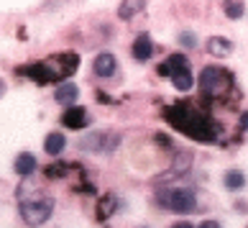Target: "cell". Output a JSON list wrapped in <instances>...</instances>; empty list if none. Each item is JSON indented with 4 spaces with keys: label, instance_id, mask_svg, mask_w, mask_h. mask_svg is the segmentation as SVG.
<instances>
[{
    "label": "cell",
    "instance_id": "obj_13",
    "mask_svg": "<svg viewBox=\"0 0 248 228\" xmlns=\"http://www.w3.org/2000/svg\"><path fill=\"white\" fill-rule=\"evenodd\" d=\"M243 185H246V175H243V172H238V169L225 172V187L228 190H241Z\"/></svg>",
    "mask_w": 248,
    "mask_h": 228
},
{
    "label": "cell",
    "instance_id": "obj_19",
    "mask_svg": "<svg viewBox=\"0 0 248 228\" xmlns=\"http://www.w3.org/2000/svg\"><path fill=\"white\" fill-rule=\"evenodd\" d=\"M241 126H243V129H248V111L241 115Z\"/></svg>",
    "mask_w": 248,
    "mask_h": 228
},
{
    "label": "cell",
    "instance_id": "obj_10",
    "mask_svg": "<svg viewBox=\"0 0 248 228\" xmlns=\"http://www.w3.org/2000/svg\"><path fill=\"white\" fill-rule=\"evenodd\" d=\"M36 169V157L29 151H23V154H18V159H16V172L18 175H31V172Z\"/></svg>",
    "mask_w": 248,
    "mask_h": 228
},
{
    "label": "cell",
    "instance_id": "obj_12",
    "mask_svg": "<svg viewBox=\"0 0 248 228\" xmlns=\"http://www.w3.org/2000/svg\"><path fill=\"white\" fill-rule=\"evenodd\" d=\"M171 82H174V87H177L179 93H187V90H192V85H195V80H192V72H189V69L174 72Z\"/></svg>",
    "mask_w": 248,
    "mask_h": 228
},
{
    "label": "cell",
    "instance_id": "obj_5",
    "mask_svg": "<svg viewBox=\"0 0 248 228\" xmlns=\"http://www.w3.org/2000/svg\"><path fill=\"white\" fill-rule=\"evenodd\" d=\"M133 57L139 59V62H146V59H151V54H154V44H151V36L149 33H141L139 39L133 41Z\"/></svg>",
    "mask_w": 248,
    "mask_h": 228
},
{
    "label": "cell",
    "instance_id": "obj_8",
    "mask_svg": "<svg viewBox=\"0 0 248 228\" xmlns=\"http://www.w3.org/2000/svg\"><path fill=\"white\" fill-rule=\"evenodd\" d=\"M79 95V90L75 82H62V85L57 87V93H54V98L59 100V103H75Z\"/></svg>",
    "mask_w": 248,
    "mask_h": 228
},
{
    "label": "cell",
    "instance_id": "obj_7",
    "mask_svg": "<svg viewBox=\"0 0 248 228\" xmlns=\"http://www.w3.org/2000/svg\"><path fill=\"white\" fill-rule=\"evenodd\" d=\"M182 69H189V65H187V57H185V54H171V57L167 59V65H164V67H159V72H161V75H174V72H182Z\"/></svg>",
    "mask_w": 248,
    "mask_h": 228
},
{
    "label": "cell",
    "instance_id": "obj_3",
    "mask_svg": "<svg viewBox=\"0 0 248 228\" xmlns=\"http://www.w3.org/2000/svg\"><path fill=\"white\" fill-rule=\"evenodd\" d=\"M200 85H202V93L207 95H223L231 87V75L220 67H205L200 75Z\"/></svg>",
    "mask_w": 248,
    "mask_h": 228
},
{
    "label": "cell",
    "instance_id": "obj_16",
    "mask_svg": "<svg viewBox=\"0 0 248 228\" xmlns=\"http://www.w3.org/2000/svg\"><path fill=\"white\" fill-rule=\"evenodd\" d=\"M179 41L185 44V47H189V49H192V47H197V41H195V33H187V31L179 36Z\"/></svg>",
    "mask_w": 248,
    "mask_h": 228
},
{
    "label": "cell",
    "instance_id": "obj_2",
    "mask_svg": "<svg viewBox=\"0 0 248 228\" xmlns=\"http://www.w3.org/2000/svg\"><path fill=\"white\" fill-rule=\"evenodd\" d=\"M54 213V200L51 197H33L21 203V215L29 226H41L46 223V218Z\"/></svg>",
    "mask_w": 248,
    "mask_h": 228
},
{
    "label": "cell",
    "instance_id": "obj_20",
    "mask_svg": "<svg viewBox=\"0 0 248 228\" xmlns=\"http://www.w3.org/2000/svg\"><path fill=\"white\" fill-rule=\"evenodd\" d=\"M0 90H3V82H0Z\"/></svg>",
    "mask_w": 248,
    "mask_h": 228
},
{
    "label": "cell",
    "instance_id": "obj_15",
    "mask_svg": "<svg viewBox=\"0 0 248 228\" xmlns=\"http://www.w3.org/2000/svg\"><path fill=\"white\" fill-rule=\"evenodd\" d=\"M225 13L231 18H241L243 16V5L241 3H225Z\"/></svg>",
    "mask_w": 248,
    "mask_h": 228
},
{
    "label": "cell",
    "instance_id": "obj_4",
    "mask_svg": "<svg viewBox=\"0 0 248 228\" xmlns=\"http://www.w3.org/2000/svg\"><path fill=\"white\" fill-rule=\"evenodd\" d=\"M93 69H95L97 77H113L115 75V57H113V54H108V51L97 54L95 62H93Z\"/></svg>",
    "mask_w": 248,
    "mask_h": 228
},
{
    "label": "cell",
    "instance_id": "obj_11",
    "mask_svg": "<svg viewBox=\"0 0 248 228\" xmlns=\"http://www.w3.org/2000/svg\"><path fill=\"white\" fill-rule=\"evenodd\" d=\"M64 136L59 133V131H54V133H49L46 136V141H44V149H46V154H51V157H57V154H62V149H64Z\"/></svg>",
    "mask_w": 248,
    "mask_h": 228
},
{
    "label": "cell",
    "instance_id": "obj_6",
    "mask_svg": "<svg viewBox=\"0 0 248 228\" xmlns=\"http://www.w3.org/2000/svg\"><path fill=\"white\" fill-rule=\"evenodd\" d=\"M64 123H67L69 129H82V126L87 123V113H85V108H79V105L67 108V113H64Z\"/></svg>",
    "mask_w": 248,
    "mask_h": 228
},
{
    "label": "cell",
    "instance_id": "obj_18",
    "mask_svg": "<svg viewBox=\"0 0 248 228\" xmlns=\"http://www.w3.org/2000/svg\"><path fill=\"white\" fill-rule=\"evenodd\" d=\"M171 228H195V226H192V223H187V221H179V223H174Z\"/></svg>",
    "mask_w": 248,
    "mask_h": 228
},
{
    "label": "cell",
    "instance_id": "obj_14",
    "mask_svg": "<svg viewBox=\"0 0 248 228\" xmlns=\"http://www.w3.org/2000/svg\"><path fill=\"white\" fill-rule=\"evenodd\" d=\"M143 0H133V3H123L121 8H118V16L121 18H131V16H136L139 11H143Z\"/></svg>",
    "mask_w": 248,
    "mask_h": 228
},
{
    "label": "cell",
    "instance_id": "obj_9",
    "mask_svg": "<svg viewBox=\"0 0 248 228\" xmlns=\"http://www.w3.org/2000/svg\"><path fill=\"white\" fill-rule=\"evenodd\" d=\"M231 49H233V44L228 39H223V36H213V39L207 41V51L213 54V57H225V54H231Z\"/></svg>",
    "mask_w": 248,
    "mask_h": 228
},
{
    "label": "cell",
    "instance_id": "obj_17",
    "mask_svg": "<svg viewBox=\"0 0 248 228\" xmlns=\"http://www.w3.org/2000/svg\"><path fill=\"white\" fill-rule=\"evenodd\" d=\"M197 228H220V223L217 221H202Z\"/></svg>",
    "mask_w": 248,
    "mask_h": 228
},
{
    "label": "cell",
    "instance_id": "obj_1",
    "mask_svg": "<svg viewBox=\"0 0 248 228\" xmlns=\"http://www.w3.org/2000/svg\"><path fill=\"white\" fill-rule=\"evenodd\" d=\"M159 203L171 213H195L197 211V197L192 190L187 187H169V190H161L159 193Z\"/></svg>",
    "mask_w": 248,
    "mask_h": 228
}]
</instances>
